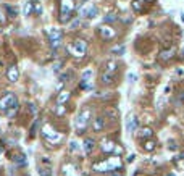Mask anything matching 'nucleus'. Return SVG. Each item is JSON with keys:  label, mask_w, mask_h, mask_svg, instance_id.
Returning a JSON list of instances; mask_svg holds the SVG:
<instances>
[{"label": "nucleus", "mask_w": 184, "mask_h": 176, "mask_svg": "<svg viewBox=\"0 0 184 176\" xmlns=\"http://www.w3.org/2000/svg\"><path fill=\"white\" fill-rule=\"evenodd\" d=\"M89 120H91V108L89 107H84V108L79 112V115L76 116V121H74L78 134H83L84 131H86L87 125H89Z\"/></svg>", "instance_id": "obj_1"}, {"label": "nucleus", "mask_w": 184, "mask_h": 176, "mask_svg": "<svg viewBox=\"0 0 184 176\" xmlns=\"http://www.w3.org/2000/svg\"><path fill=\"white\" fill-rule=\"evenodd\" d=\"M121 163H120V158H107V160L100 162V163H94V170L95 171H113L116 168H120Z\"/></svg>", "instance_id": "obj_2"}, {"label": "nucleus", "mask_w": 184, "mask_h": 176, "mask_svg": "<svg viewBox=\"0 0 184 176\" xmlns=\"http://www.w3.org/2000/svg\"><path fill=\"white\" fill-rule=\"evenodd\" d=\"M66 49L70 50L71 55L81 58V57H84V53H86V50H87V42L84 39H76L71 45H68Z\"/></svg>", "instance_id": "obj_3"}, {"label": "nucleus", "mask_w": 184, "mask_h": 176, "mask_svg": "<svg viewBox=\"0 0 184 176\" xmlns=\"http://www.w3.org/2000/svg\"><path fill=\"white\" fill-rule=\"evenodd\" d=\"M13 107H18L16 105V95L15 94L8 92V94H5L2 99H0V110H2V112H8L10 108H13Z\"/></svg>", "instance_id": "obj_4"}, {"label": "nucleus", "mask_w": 184, "mask_h": 176, "mask_svg": "<svg viewBox=\"0 0 184 176\" xmlns=\"http://www.w3.org/2000/svg\"><path fill=\"white\" fill-rule=\"evenodd\" d=\"M61 37H63V32L58 29V27H52L49 31V39H50V45H52L53 50H57L61 44Z\"/></svg>", "instance_id": "obj_5"}, {"label": "nucleus", "mask_w": 184, "mask_h": 176, "mask_svg": "<svg viewBox=\"0 0 184 176\" xmlns=\"http://www.w3.org/2000/svg\"><path fill=\"white\" fill-rule=\"evenodd\" d=\"M71 13H73V2H71V0H63V2H61V15H60V21H61V23L70 21Z\"/></svg>", "instance_id": "obj_6"}, {"label": "nucleus", "mask_w": 184, "mask_h": 176, "mask_svg": "<svg viewBox=\"0 0 184 176\" xmlns=\"http://www.w3.org/2000/svg\"><path fill=\"white\" fill-rule=\"evenodd\" d=\"M42 136L45 137L49 142H53V144H57V142H60V141H61V136H60L58 133H57L55 129H53V131L50 129L49 125H45V126L42 128Z\"/></svg>", "instance_id": "obj_7"}, {"label": "nucleus", "mask_w": 184, "mask_h": 176, "mask_svg": "<svg viewBox=\"0 0 184 176\" xmlns=\"http://www.w3.org/2000/svg\"><path fill=\"white\" fill-rule=\"evenodd\" d=\"M97 13H98V8L95 5H89L87 8L81 10V16H84V18H95Z\"/></svg>", "instance_id": "obj_8"}, {"label": "nucleus", "mask_w": 184, "mask_h": 176, "mask_svg": "<svg viewBox=\"0 0 184 176\" xmlns=\"http://www.w3.org/2000/svg\"><path fill=\"white\" fill-rule=\"evenodd\" d=\"M6 78H8V81H10V82H16V81H18V78H19V71H18V68H16L15 65L8 68V71H6Z\"/></svg>", "instance_id": "obj_9"}, {"label": "nucleus", "mask_w": 184, "mask_h": 176, "mask_svg": "<svg viewBox=\"0 0 184 176\" xmlns=\"http://www.w3.org/2000/svg\"><path fill=\"white\" fill-rule=\"evenodd\" d=\"M105 128V120L102 118V116H98V118H95V120H92V129L94 131H102Z\"/></svg>", "instance_id": "obj_10"}, {"label": "nucleus", "mask_w": 184, "mask_h": 176, "mask_svg": "<svg viewBox=\"0 0 184 176\" xmlns=\"http://www.w3.org/2000/svg\"><path fill=\"white\" fill-rule=\"evenodd\" d=\"M137 134H139V137H142V139H150V137L153 136V129L149 128V126H145V128H141Z\"/></svg>", "instance_id": "obj_11"}, {"label": "nucleus", "mask_w": 184, "mask_h": 176, "mask_svg": "<svg viewBox=\"0 0 184 176\" xmlns=\"http://www.w3.org/2000/svg\"><path fill=\"white\" fill-rule=\"evenodd\" d=\"M100 34L105 37V39H113L115 37V31L108 26H100Z\"/></svg>", "instance_id": "obj_12"}, {"label": "nucleus", "mask_w": 184, "mask_h": 176, "mask_svg": "<svg viewBox=\"0 0 184 176\" xmlns=\"http://www.w3.org/2000/svg\"><path fill=\"white\" fill-rule=\"evenodd\" d=\"M94 147H95V141L91 139V137H86V139H84V152L89 155L91 152L94 150Z\"/></svg>", "instance_id": "obj_13"}, {"label": "nucleus", "mask_w": 184, "mask_h": 176, "mask_svg": "<svg viewBox=\"0 0 184 176\" xmlns=\"http://www.w3.org/2000/svg\"><path fill=\"white\" fill-rule=\"evenodd\" d=\"M126 128H128L129 133H134V131L137 129V120H136L134 116H129L128 121H126Z\"/></svg>", "instance_id": "obj_14"}, {"label": "nucleus", "mask_w": 184, "mask_h": 176, "mask_svg": "<svg viewBox=\"0 0 184 176\" xmlns=\"http://www.w3.org/2000/svg\"><path fill=\"white\" fill-rule=\"evenodd\" d=\"M115 147H116V146H115L111 141H108V139H104V141H102V150H104V152H113Z\"/></svg>", "instance_id": "obj_15"}, {"label": "nucleus", "mask_w": 184, "mask_h": 176, "mask_svg": "<svg viewBox=\"0 0 184 176\" xmlns=\"http://www.w3.org/2000/svg\"><path fill=\"white\" fill-rule=\"evenodd\" d=\"M116 68H118L116 61L110 60V61H107V63H105V73H111V74H115V71H116Z\"/></svg>", "instance_id": "obj_16"}, {"label": "nucleus", "mask_w": 184, "mask_h": 176, "mask_svg": "<svg viewBox=\"0 0 184 176\" xmlns=\"http://www.w3.org/2000/svg\"><path fill=\"white\" fill-rule=\"evenodd\" d=\"M5 12H6V16H10V18H15V16L18 15V8L13 6V5H10V3L5 5Z\"/></svg>", "instance_id": "obj_17"}, {"label": "nucleus", "mask_w": 184, "mask_h": 176, "mask_svg": "<svg viewBox=\"0 0 184 176\" xmlns=\"http://www.w3.org/2000/svg\"><path fill=\"white\" fill-rule=\"evenodd\" d=\"M68 99H70V92H68V91H61L58 94V97H57V103H58V105H63L65 102H68Z\"/></svg>", "instance_id": "obj_18"}, {"label": "nucleus", "mask_w": 184, "mask_h": 176, "mask_svg": "<svg viewBox=\"0 0 184 176\" xmlns=\"http://www.w3.org/2000/svg\"><path fill=\"white\" fill-rule=\"evenodd\" d=\"M92 78V70H86L83 71V74H81V84L86 86L87 82H89V79Z\"/></svg>", "instance_id": "obj_19"}, {"label": "nucleus", "mask_w": 184, "mask_h": 176, "mask_svg": "<svg viewBox=\"0 0 184 176\" xmlns=\"http://www.w3.org/2000/svg\"><path fill=\"white\" fill-rule=\"evenodd\" d=\"M113 79H115V74H111V73H104L102 74V82H104V84H111Z\"/></svg>", "instance_id": "obj_20"}, {"label": "nucleus", "mask_w": 184, "mask_h": 176, "mask_svg": "<svg viewBox=\"0 0 184 176\" xmlns=\"http://www.w3.org/2000/svg\"><path fill=\"white\" fill-rule=\"evenodd\" d=\"M173 53H175V50H173V49H170V50H163L162 53H160V58H162V60H170V58L173 57Z\"/></svg>", "instance_id": "obj_21"}, {"label": "nucleus", "mask_w": 184, "mask_h": 176, "mask_svg": "<svg viewBox=\"0 0 184 176\" xmlns=\"http://www.w3.org/2000/svg\"><path fill=\"white\" fill-rule=\"evenodd\" d=\"M32 5H34V2H26V3H24V8H23L24 16H29L31 13H32Z\"/></svg>", "instance_id": "obj_22"}, {"label": "nucleus", "mask_w": 184, "mask_h": 176, "mask_svg": "<svg viewBox=\"0 0 184 176\" xmlns=\"http://www.w3.org/2000/svg\"><path fill=\"white\" fill-rule=\"evenodd\" d=\"M13 160H15V163H18V165H26V157H24L23 154L16 155V157L13 158Z\"/></svg>", "instance_id": "obj_23"}, {"label": "nucleus", "mask_w": 184, "mask_h": 176, "mask_svg": "<svg viewBox=\"0 0 184 176\" xmlns=\"http://www.w3.org/2000/svg\"><path fill=\"white\" fill-rule=\"evenodd\" d=\"M39 176H52V173H50V168L39 167Z\"/></svg>", "instance_id": "obj_24"}, {"label": "nucleus", "mask_w": 184, "mask_h": 176, "mask_svg": "<svg viewBox=\"0 0 184 176\" xmlns=\"http://www.w3.org/2000/svg\"><path fill=\"white\" fill-rule=\"evenodd\" d=\"M144 149L147 152H152L153 149H155V142H153V141H147V142L144 144Z\"/></svg>", "instance_id": "obj_25"}, {"label": "nucleus", "mask_w": 184, "mask_h": 176, "mask_svg": "<svg viewBox=\"0 0 184 176\" xmlns=\"http://www.w3.org/2000/svg\"><path fill=\"white\" fill-rule=\"evenodd\" d=\"M116 19H118V18H116L115 15H107V16L104 18V21H105V23H115Z\"/></svg>", "instance_id": "obj_26"}, {"label": "nucleus", "mask_w": 184, "mask_h": 176, "mask_svg": "<svg viewBox=\"0 0 184 176\" xmlns=\"http://www.w3.org/2000/svg\"><path fill=\"white\" fill-rule=\"evenodd\" d=\"M111 53H118V55H123L124 53V45H120V47H115L113 50H111Z\"/></svg>", "instance_id": "obj_27"}, {"label": "nucleus", "mask_w": 184, "mask_h": 176, "mask_svg": "<svg viewBox=\"0 0 184 176\" xmlns=\"http://www.w3.org/2000/svg\"><path fill=\"white\" fill-rule=\"evenodd\" d=\"M168 147H170V149H171V150H176V149H178V146H176V142H175V141H171V142H168Z\"/></svg>", "instance_id": "obj_28"}, {"label": "nucleus", "mask_w": 184, "mask_h": 176, "mask_svg": "<svg viewBox=\"0 0 184 176\" xmlns=\"http://www.w3.org/2000/svg\"><path fill=\"white\" fill-rule=\"evenodd\" d=\"M76 149H78V144L74 142V141H71V144H70V150H73V152H74Z\"/></svg>", "instance_id": "obj_29"}, {"label": "nucleus", "mask_w": 184, "mask_h": 176, "mask_svg": "<svg viewBox=\"0 0 184 176\" xmlns=\"http://www.w3.org/2000/svg\"><path fill=\"white\" fill-rule=\"evenodd\" d=\"M65 113V108L61 105H58V108H57V115H63Z\"/></svg>", "instance_id": "obj_30"}, {"label": "nucleus", "mask_w": 184, "mask_h": 176, "mask_svg": "<svg viewBox=\"0 0 184 176\" xmlns=\"http://www.w3.org/2000/svg\"><path fill=\"white\" fill-rule=\"evenodd\" d=\"M0 25H5V15L0 12Z\"/></svg>", "instance_id": "obj_31"}, {"label": "nucleus", "mask_w": 184, "mask_h": 176, "mask_svg": "<svg viewBox=\"0 0 184 176\" xmlns=\"http://www.w3.org/2000/svg\"><path fill=\"white\" fill-rule=\"evenodd\" d=\"M178 76H179V78H184V68H183V70H181V68L178 70Z\"/></svg>", "instance_id": "obj_32"}, {"label": "nucleus", "mask_w": 184, "mask_h": 176, "mask_svg": "<svg viewBox=\"0 0 184 176\" xmlns=\"http://www.w3.org/2000/svg\"><path fill=\"white\" fill-rule=\"evenodd\" d=\"M136 79V74H129V82H134Z\"/></svg>", "instance_id": "obj_33"}, {"label": "nucleus", "mask_w": 184, "mask_h": 176, "mask_svg": "<svg viewBox=\"0 0 184 176\" xmlns=\"http://www.w3.org/2000/svg\"><path fill=\"white\" fill-rule=\"evenodd\" d=\"M134 158H136L134 155H129V157H128V162H132V160H134Z\"/></svg>", "instance_id": "obj_34"}, {"label": "nucleus", "mask_w": 184, "mask_h": 176, "mask_svg": "<svg viewBox=\"0 0 184 176\" xmlns=\"http://www.w3.org/2000/svg\"><path fill=\"white\" fill-rule=\"evenodd\" d=\"M84 2H86V0H78V3H79V5H81V3H84Z\"/></svg>", "instance_id": "obj_35"}, {"label": "nucleus", "mask_w": 184, "mask_h": 176, "mask_svg": "<svg viewBox=\"0 0 184 176\" xmlns=\"http://www.w3.org/2000/svg\"><path fill=\"white\" fill-rule=\"evenodd\" d=\"M168 176H176V175H175V173H171V175H168Z\"/></svg>", "instance_id": "obj_36"}, {"label": "nucleus", "mask_w": 184, "mask_h": 176, "mask_svg": "<svg viewBox=\"0 0 184 176\" xmlns=\"http://www.w3.org/2000/svg\"><path fill=\"white\" fill-rule=\"evenodd\" d=\"M136 2H144V0H136Z\"/></svg>", "instance_id": "obj_37"}, {"label": "nucleus", "mask_w": 184, "mask_h": 176, "mask_svg": "<svg viewBox=\"0 0 184 176\" xmlns=\"http://www.w3.org/2000/svg\"><path fill=\"white\" fill-rule=\"evenodd\" d=\"M183 21H184V13H183Z\"/></svg>", "instance_id": "obj_38"}]
</instances>
